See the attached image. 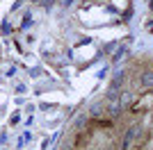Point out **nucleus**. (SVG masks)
<instances>
[{
	"label": "nucleus",
	"mask_w": 153,
	"mask_h": 150,
	"mask_svg": "<svg viewBox=\"0 0 153 150\" xmlns=\"http://www.w3.org/2000/svg\"><path fill=\"white\" fill-rule=\"evenodd\" d=\"M142 82H144V87H153V71L142 75Z\"/></svg>",
	"instance_id": "1"
}]
</instances>
